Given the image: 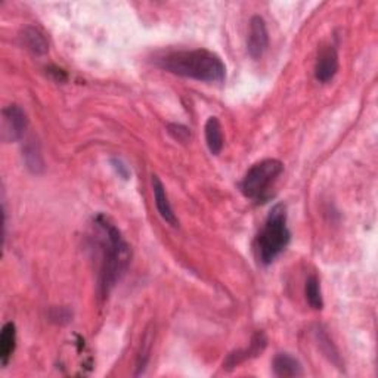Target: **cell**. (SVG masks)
<instances>
[{"instance_id":"cell-1","label":"cell","mask_w":378,"mask_h":378,"mask_svg":"<svg viewBox=\"0 0 378 378\" xmlns=\"http://www.w3.org/2000/svg\"><path fill=\"white\" fill-rule=\"evenodd\" d=\"M93 238L100 247V291L101 296H108L130 263V247L124 241L121 232L104 215L93 219Z\"/></svg>"},{"instance_id":"cell-2","label":"cell","mask_w":378,"mask_h":378,"mask_svg":"<svg viewBox=\"0 0 378 378\" xmlns=\"http://www.w3.org/2000/svg\"><path fill=\"white\" fill-rule=\"evenodd\" d=\"M157 65L175 76L207 83H222L227 79V67L217 53L207 49L177 50L157 58Z\"/></svg>"},{"instance_id":"cell-3","label":"cell","mask_w":378,"mask_h":378,"mask_svg":"<svg viewBox=\"0 0 378 378\" xmlns=\"http://www.w3.org/2000/svg\"><path fill=\"white\" fill-rule=\"evenodd\" d=\"M291 234L287 227V208L276 204L266 219L256 240V251L260 263L271 264L287 248Z\"/></svg>"},{"instance_id":"cell-4","label":"cell","mask_w":378,"mask_h":378,"mask_svg":"<svg viewBox=\"0 0 378 378\" xmlns=\"http://www.w3.org/2000/svg\"><path fill=\"white\" fill-rule=\"evenodd\" d=\"M283 170L284 164L275 158L262 160L251 166L241 180L243 194L250 200H263Z\"/></svg>"},{"instance_id":"cell-5","label":"cell","mask_w":378,"mask_h":378,"mask_svg":"<svg viewBox=\"0 0 378 378\" xmlns=\"http://www.w3.org/2000/svg\"><path fill=\"white\" fill-rule=\"evenodd\" d=\"M25 111L18 105H9L2 111V139L5 142H15L24 136L27 129Z\"/></svg>"},{"instance_id":"cell-6","label":"cell","mask_w":378,"mask_h":378,"mask_svg":"<svg viewBox=\"0 0 378 378\" xmlns=\"http://www.w3.org/2000/svg\"><path fill=\"white\" fill-rule=\"evenodd\" d=\"M269 46V33L264 20L260 15H255L250 20L248 36H247V50L253 60L262 58Z\"/></svg>"},{"instance_id":"cell-7","label":"cell","mask_w":378,"mask_h":378,"mask_svg":"<svg viewBox=\"0 0 378 378\" xmlns=\"http://www.w3.org/2000/svg\"><path fill=\"white\" fill-rule=\"evenodd\" d=\"M266 344H268V337H266L264 332H262V331L256 332L253 335V339H251L250 347L243 349V350H236V352H232L228 355L227 360L223 362V368L234 370L235 367L240 365V363H243L251 358L259 356L264 350Z\"/></svg>"},{"instance_id":"cell-8","label":"cell","mask_w":378,"mask_h":378,"mask_svg":"<svg viewBox=\"0 0 378 378\" xmlns=\"http://www.w3.org/2000/svg\"><path fill=\"white\" fill-rule=\"evenodd\" d=\"M339 72V53L334 46L320 49L315 64V77L320 83H328Z\"/></svg>"},{"instance_id":"cell-9","label":"cell","mask_w":378,"mask_h":378,"mask_svg":"<svg viewBox=\"0 0 378 378\" xmlns=\"http://www.w3.org/2000/svg\"><path fill=\"white\" fill-rule=\"evenodd\" d=\"M152 189H154V198H156V205L160 216L169 223L172 227H177V219L176 215L173 213V208L170 205L169 197L166 194V188L163 185V182L160 180L158 176H152Z\"/></svg>"},{"instance_id":"cell-10","label":"cell","mask_w":378,"mask_h":378,"mask_svg":"<svg viewBox=\"0 0 378 378\" xmlns=\"http://www.w3.org/2000/svg\"><path fill=\"white\" fill-rule=\"evenodd\" d=\"M272 368L274 374L279 378H292L303 375L302 363L290 353H278L274 359Z\"/></svg>"},{"instance_id":"cell-11","label":"cell","mask_w":378,"mask_h":378,"mask_svg":"<svg viewBox=\"0 0 378 378\" xmlns=\"http://www.w3.org/2000/svg\"><path fill=\"white\" fill-rule=\"evenodd\" d=\"M17 346V328L13 322H8L4 325L2 334H0V362L6 367L8 362L12 358V353L15 352Z\"/></svg>"},{"instance_id":"cell-12","label":"cell","mask_w":378,"mask_h":378,"mask_svg":"<svg viewBox=\"0 0 378 378\" xmlns=\"http://www.w3.org/2000/svg\"><path fill=\"white\" fill-rule=\"evenodd\" d=\"M205 142L213 156H219L223 148V132L217 117H210L205 123Z\"/></svg>"},{"instance_id":"cell-13","label":"cell","mask_w":378,"mask_h":378,"mask_svg":"<svg viewBox=\"0 0 378 378\" xmlns=\"http://www.w3.org/2000/svg\"><path fill=\"white\" fill-rule=\"evenodd\" d=\"M21 39L27 49H30L34 55H45L49 49L45 34L34 29V27H27V29H24Z\"/></svg>"},{"instance_id":"cell-14","label":"cell","mask_w":378,"mask_h":378,"mask_svg":"<svg viewBox=\"0 0 378 378\" xmlns=\"http://www.w3.org/2000/svg\"><path fill=\"white\" fill-rule=\"evenodd\" d=\"M304 292H306L307 303H309L311 307H313L315 311H320L322 307H324V300H322L319 279L315 275H311L309 278H307Z\"/></svg>"},{"instance_id":"cell-15","label":"cell","mask_w":378,"mask_h":378,"mask_svg":"<svg viewBox=\"0 0 378 378\" xmlns=\"http://www.w3.org/2000/svg\"><path fill=\"white\" fill-rule=\"evenodd\" d=\"M24 160L25 164L33 173H41L45 169V163L43 158H41V154L39 151L37 144L30 142L27 144V147L24 148Z\"/></svg>"},{"instance_id":"cell-16","label":"cell","mask_w":378,"mask_h":378,"mask_svg":"<svg viewBox=\"0 0 378 378\" xmlns=\"http://www.w3.org/2000/svg\"><path fill=\"white\" fill-rule=\"evenodd\" d=\"M50 319L53 322H58V324H65V322H69V319H72V313H69L67 307H55L50 312Z\"/></svg>"},{"instance_id":"cell-17","label":"cell","mask_w":378,"mask_h":378,"mask_svg":"<svg viewBox=\"0 0 378 378\" xmlns=\"http://www.w3.org/2000/svg\"><path fill=\"white\" fill-rule=\"evenodd\" d=\"M169 132L173 135L175 139H177V141H182V142H185L187 139L191 136L189 129L185 128V126H182V124H170L169 126Z\"/></svg>"},{"instance_id":"cell-18","label":"cell","mask_w":378,"mask_h":378,"mask_svg":"<svg viewBox=\"0 0 378 378\" xmlns=\"http://www.w3.org/2000/svg\"><path fill=\"white\" fill-rule=\"evenodd\" d=\"M111 164H113L114 170L119 173V176H121L123 179H129L130 172L128 169V166H126L121 160H119V158H111Z\"/></svg>"}]
</instances>
